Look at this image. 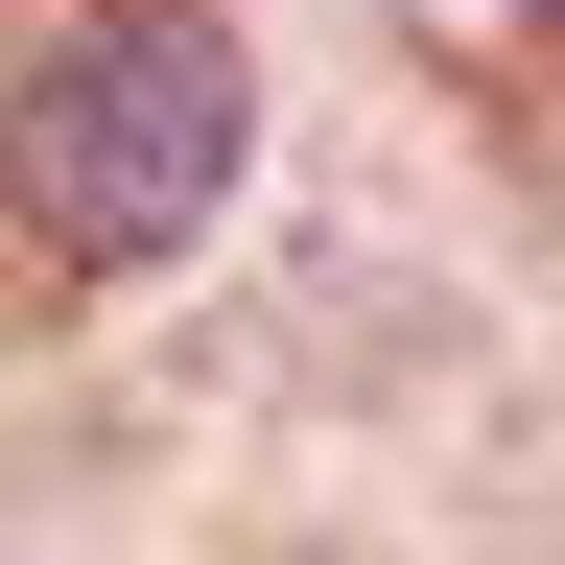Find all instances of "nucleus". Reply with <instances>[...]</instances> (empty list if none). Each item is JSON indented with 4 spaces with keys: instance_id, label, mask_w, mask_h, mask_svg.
<instances>
[{
    "instance_id": "nucleus-1",
    "label": "nucleus",
    "mask_w": 565,
    "mask_h": 565,
    "mask_svg": "<svg viewBox=\"0 0 565 565\" xmlns=\"http://www.w3.org/2000/svg\"><path fill=\"white\" fill-rule=\"evenodd\" d=\"M236 141H259V71L212 0H71L24 47V95H0V212L71 282H166L236 212Z\"/></svg>"
}]
</instances>
